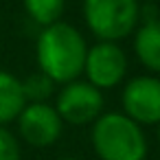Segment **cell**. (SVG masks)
Returning <instances> with one entry per match:
<instances>
[{"instance_id":"6da1fadb","label":"cell","mask_w":160,"mask_h":160,"mask_svg":"<svg viewBox=\"0 0 160 160\" xmlns=\"http://www.w3.org/2000/svg\"><path fill=\"white\" fill-rule=\"evenodd\" d=\"M88 55L86 38L68 22H55L44 27L38 44L35 59L38 68L55 83H70L83 72Z\"/></svg>"},{"instance_id":"7a4b0ae2","label":"cell","mask_w":160,"mask_h":160,"mask_svg":"<svg viewBox=\"0 0 160 160\" xmlns=\"http://www.w3.org/2000/svg\"><path fill=\"white\" fill-rule=\"evenodd\" d=\"M92 149L99 160H145L147 138L123 112H105L92 123Z\"/></svg>"},{"instance_id":"3957f363","label":"cell","mask_w":160,"mask_h":160,"mask_svg":"<svg viewBox=\"0 0 160 160\" xmlns=\"http://www.w3.org/2000/svg\"><path fill=\"white\" fill-rule=\"evenodd\" d=\"M83 20L99 42H118L136 31L138 0H83Z\"/></svg>"},{"instance_id":"277c9868","label":"cell","mask_w":160,"mask_h":160,"mask_svg":"<svg viewBox=\"0 0 160 160\" xmlns=\"http://www.w3.org/2000/svg\"><path fill=\"white\" fill-rule=\"evenodd\" d=\"M57 114L64 123L70 125H88L94 123L103 114V94L88 81H70L57 94Z\"/></svg>"},{"instance_id":"5b68a950","label":"cell","mask_w":160,"mask_h":160,"mask_svg":"<svg viewBox=\"0 0 160 160\" xmlns=\"http://www.w3.org/2000/svg\"><path fill=\"white\" fill-rule=\"evenodd\" d=\"M83 72L88 83L99 90L116 88L127 75V55L116 42H97L94 46H88Z\"/></svg>"},{"instance_id":"8992f818","label":"cell","mask_w":160,"mask_h":160,"mask_svg":"<svg viewBox=\"0 0 160 160\" xmlns=\"http://www.w3.org/2000/svg\"><path fill=\"white\" fill-rule=\"evenodd\" d=\"M123 114L134 123L158 125L160 123V79L153 75H140L125 83L123 94Z\"/></svg>"},{"instance_id":"52a82bcc","label":"cell","mask_w":160,"mask_h":160,"mask_svg":"<svg viewBox=\"0 0 160 160\" xmlns=\"http://www.w3.org/2000/svg\"><path fill=\"white\" fill-rule=\"evenodd\" d=\"M22 140L31 147H51L62 136L64 121L51 103H27L16 118Z\"/></svg>"},{"instance_id":"ba28073f","label":"cell","mask_w":160,"mask_h":160,"mask_svg":"<svg viewBox=\"0 0 160 160\" xmlns=\"http://www.w3.org/2000/svg\"><path fill=\"white\" fill-rule=\"evenodd\" d=\"M134 53L147 70L160 72V18L147 20L136 29Z\"/></svg>"},{"instance_id":"9c48e42d","label":"cell","mask_w":160,"mask_h":160,"mask_svg":"<svg viewBox=\"0 0 160 160\" xmlns=\"http://www.w3.org/2000/svg\"><path fill=\"white\" fill-rule=\"evenodd\" d=\"M24 105L27 99L22 92V81L7 70H0V125L7 127L9 123H13Z\"/></svg>"},{"instance_id":"30bf717a","label":"cell","mask_w":160,"mask_h":160,"mask_svg":"<svg viewBox=\"0 0 160 160\" xmlns=\"http://www.w3.org/2000/svg\"><path fill=\"white\" fill-rule=\"evenodd\" d=\"M22 5H24L27 16L44 29V27L59 22L64 7H66V0H22Z\"/></svg>"},{"instance_id":"8fae6325","label":"cell","mask_w":160,"mask_h":160,"mask_svg":"<svg viewBox=\"0 0 160 160\" xmlns=\"http://www.w3.org/2000/svg\"><path fill=\"white\" fill-rule=\"evenodd\" d=\"M22 92L27 103H48V99L55 92V81L46 77L42 70H38L22 81Z\"/></svg>"},{"instance_id":"7c38bea8","label":"cell","mask_w":160,"mask_h":160,"mask_svg":"<svg viewBox=\"0 0 160 160\" xmlns=\"http://www.w3.org/2000/svg\"><path fill=\"white\" fill-rule=\"evenodd\" d=\"M0 160H20V142L5 125H0Z\"/></svg>"},{"instance_id":"4fadbf2b","label":"cell","mask_w":160,"mask_h":160,"mask_svg":"<svg viewBox=\"0 0 160 160\" xmlns=\"http://www.w3.org/2000/svg\"><path fill=\"white\" fill-rule=\"evenodd\" d=\"M158 145H160V123H158Z\"/></svg>"},{"instance_id":"5bb4252c","label":"cell","mask_w":160,"mask_h":160,"mask_svg":"<svg viewBox=\"0 0 160 160\" xmlns=\"http://www.w3.org/2000/svg\"><path fill=\"white\" fill-rule=\"evenodd\" d=\"M59 160H79V158H59Z\"/></svg>"},{"instance_id":"9a60e30c","label":"cell","mask_w":160,"mask_h":160,"mask_svg":"<svg viewBox=\"0 0 160 160\" xmlns=\"http://www.w3.org/2000/svg\"><path fill=\"white\" fill-rule=\"evenodd\" d=\"M145 2H151L153 5V2H160V0H145Z\"/></svg>"}]
</instances>
